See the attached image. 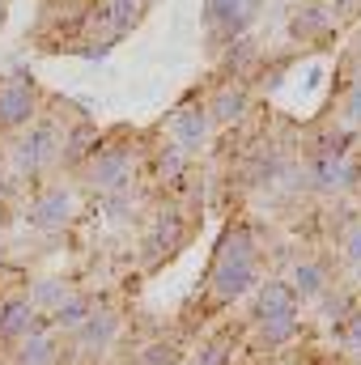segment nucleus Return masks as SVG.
Instances as JSON below:
<instances>
[{
    "label": "nucleus",
    "instance_id": "obj_1",
    "mask_svg": "<svg viewBox=\"0 0 361 365\" xmlns=\"http://www.w3.org/2000/svg\"><path fill=\"white\" fill-rule=\"evenodd\" d=\"M255 284H260V242H255L247 221H230L213 259H208L204 284H200L204 310H221V306L247 297Z\"/></svg>",
    "mask_w": 361,
    "mask_h": 365
},
{
    "label": "nucleus",
    "instance_id": "obj_2",
    "mask_svg": "<svg viewBox=\"0 0 361 365\" xmlns=\"http://www.w3.org/2000/svg\"><path fill=\"white\" fill-rule=\"evenodd\" d=\"M119 136H123V128L111 132V136H98V145L90 149V158L81 162V182H86V191L111 195V191L132 187L136 162H141V149L119 145Z\"/></svg>",
    "mask_w": 361,
    "mask_h": 365
},
{
    "label": "nucleus",
    "instance_id": "obj_3",
    "mask_svg": "<svg viewBox=\"0 0 361 365\" xmlns=\"http://www.w3.org/2000/svg\"><path fill=\"white\" fill-rule=\"evenodd\" d=\"M81 212V187L64 179H47L39 182L26 195V225L39 234H64Z\"/></svg>",
    "mask_w": 361,
    "mask_h": 365
},
{
    "label": "nucleus",
    "instance_id": "obj_4",
    "mask_svg": "<svg viewBox=\"0 0 361 365\" xmlns=\"http://www.w3.org/2000/svg\"><path fill=\"white\" fill-rule=\"evenodd\" d=\"M187 217H191V212H183L179 204L158 208V212L149 217V225H145V242H141V251L149 255V272L162 268V264H171L183 247H187V238H191V221H187Z\"/></svg>",
    "mask_w": 361,
    "mask_h": 365
},
{
    "label": "nucleus",
    "instance_id": "obj_5",
    "mask_svg": "<svg viewBox=\"0 0 361 365\" xmlns=\"http://www.w3.org/2000/svg\"><path fill=\"white\" fill-rule=\"evenodd\" d=\"M47 93L30 77H0V136H17L43 115Z\"/></svg>",
    "mask_w": 361,
    "mask_h": 365
},
{
    "label": "nucleus",
    "instance_id": "obj_6",
    "mask_svg": "<svg viewBox=\"0 0 361 365\" xmlns=\"http://www.w3.org/2000/svg\"><path fill=\"white\" fill-rule=\"evenodd\" d=\"M213 119H208V110H204V102L200 98H187L183 106H175V115H171V140L179 145L187 158H195V153H204V145L213 140Z\"/></svg>",
    "mask_w": 361,
    "mask_h": 365
},
{
    "label": "nucleus",
    "instance_id": "obj_7",
    "mask_svg": "<svg viewBox=\"0 0 361 365\" xmlns=\"http://www.w3.org/2000/svg\"><path fill=\"white\" fill-rule=\"evenodd\" d=\"M204 110H208V119H213V128H238L243 119H247V110H251V90H247V81L243 77H221L213 93L204 98Z\"/></svg>",
    "mask_w": 361,
    "mask_h": 365
},
{
    "label": "nucleus",
    "instance_id": "obj_8",
    "mask_svg": "<svg viewBox=\"0 0 361 365\" xmlns=\"http://www.w3.org/2000/svg\"><path fill=\"white\" fill-rule=\"evenodd\" d=\"M141 158H145L149 179L162 182V187H179V182H187V175H191V158L183 153L171 136H153L149 149H141Z\"/></svg>",
    "mask_w": 361,
    "mask_h": 365
},
{
    "label": "nucleus",
    "instance_id": "obj_9",
    "mask_svg": "<svg viewBox=\"0 0 361 365\" xmlns=\"http://www.w3.org/2000/svg\"><path fill=\"white\" fill-rule=\"evenodd\" d=\"M4 365H64V336H56L51 323L43 319L21 344H13Z\"/></svg>",
    "mask_w": 361,
    "mask_h": 365
},
{
    "label": "nucleus",
    "instance_id": "obj_10",
    "mask_svg": "<svg viewBox=\"0 0 361 365\" xmlns=\"http://www.w3.org/2000/svg\"><path fill=\"white\" fill-rule=\"evenodd\" d=\"M289 34L306 47V43H323V38H332L336 34V17L323 9V4H302V9H293V17H289Z\"/></svg>",
    "mask_w": 361,
    "mask_h": 365
},
{
    "label": "nucleus",
    "instance_id": "obj_11",
    "mask_svg": "<svg viewBox=\"0 0 361 365\" xmlns=\"http://www.w3.org/2000/svg\"><path fill=\"white\" fill-rule=\"evenodd\" d=\"M289 289L298 293V302H319L327 289H332V276H327V264L315 259V255H302L293 264V276H289Z\"/></svg>",
    "mask_w": 361,
    "mask_h": 365
},
{
    "label": "nucleus",
    "instance_id": "obj_12",
    "mask_svg": "<svg viewBox=\"0 0 361 365\" xmlns=\"http://www.w3.org/2000/svg\"><path fill=\"white\" fill-rule=\"evenodd\" d=\"M302 302L289 289V280H264L255 284V319H272V314H298Z\"/></svg>",
    "mask_w": 361,
    "mask_h": 365
},
{
    "label": "nucleus",
    "instance_id": "obj_13",
    "mask_svg": "<svg viewBox=\"0 0 361 365\" xmlns=\"http://www.w3.org/2000/svg\"><path fill=\"white\" fill-rule=\"evenodd\" d=\"M255 327H260V340L268 349H285L302 331V319L298 314H272V319H255Z\"/></svg>",
    "mask_w": 361,
    "mask_h": 365
},
{
    "label": "nucleus",
    "instance_id": "obj_14",
    "mask_svg": "<svg viewBox=\"0 0 361 365\" xmlns=\"http://www.w3.org/2000/svg\"><path fill=\"white\" fill-rule=\"evenodd\" d=\"M336 242H340L345 259H349L353 268H361V217L353 221V225H349V230H345V234H340V238H336Z\"/></svg>",
    "mask_w": 361,
    "mask_h": 365
},
{
    "label": "nucleus",
    "instance_id": "obj_15",
    "mask_svg": "<svg viewBox=\"0 0 361 365\" xmlns=\"http://www.w3.org/2000/svg\"><path fill=\"white\" fill-rule=\"evenodd\" d=\"M243 9H247V13H251V17H255V21H260V13H264V9H268V0H243Z\"/></svg>",
    "mask_w": 361,
    "mask_h": 365
},
{
    "label": "nucleus",
    "instance_id": "obj_16",
    "mask_svg": "<svg viewBox=\"0 0 361 365\" xmlns=\"http://www.w3.org/2000/svg\"><path fill=\"white\" fill-rule=\"evenodd\" d=\"M4 4H9V0H0V26H4Z\"/></svg>",
    "mask_w": 361,
    "mask_h": 365
}]
</instances>
